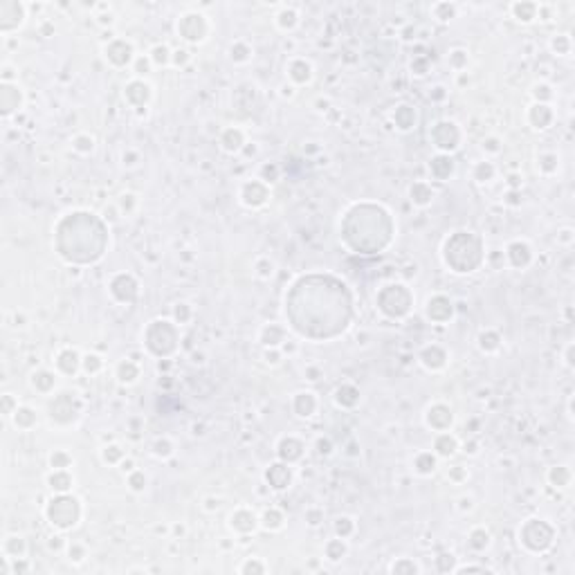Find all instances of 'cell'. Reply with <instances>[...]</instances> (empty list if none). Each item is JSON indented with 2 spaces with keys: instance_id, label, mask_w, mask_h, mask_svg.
I'll return each mask as SVG.
<instances>
[{
  "instance_id": "6da1fadb",
  "label": "cell",
  "mask_w": 575,
  "mask_h": 575,
  "mask_svg": "<svg viewBox=\"0 0 575 575\" xmlns=\"http://www.w3.org/2000/svg\"><path fill=\"white\" fill-rule=\"evenodd\" d=\"M47 517L52 519V523H56L61 528H70L76 523V517H79V501L72 499V497H59L56 501L50 503Z\"/></svg>"
},
{
  "instance_id": "7a4b0ae2",
  "label": "cell",
  "mask_w": 575,
  "mask_h": 575,
  "mask_svg": "<svg viewBox=\"0 0 575 575\" xmlns=\"http://www.w3.org/2000/svg\"><path fill=\"white\" fill-rule=\"evenodd\" d=\"M178 32H180L187 41H202V38H205V32H207V25L200 14H187V16L178 23Z\"/></svg>"
},
{
  "instance_id": "3957f363",
  "label": "cell",
  "mask_w": 575,
  "mask_h": 575,
  "mask_svg": "<svg viewBox=\"0 0 575 575\" xmlns=\"http://www.w3.org/2000/svg\"><path fill=\"white\" fill-rule=\"evenodd\" d=\"M130 54H133V47L124 41H115L106 47V56L115 65H126L130 61Z\"/></svg>"
},
{
  "instance_id": "277c9868",
  "label": "cell",
  "mask_w": 575,
  "mask_h": 575,
  "mask_svg": "<svg viewBox=\"0 0 575 575\" xmlns=\"http://www.w3.org/2000/svg\"><path fill=\"white\" fill-rule=\"evenodd\" d=\"M268 481H270L276 490H281V487H286L288 483H290V469L283 467V465H272L270 472H268Z\"/></svg>"
},
{
  "instance_id": "5b68a950",
  "label": "cell",
  "mask_w": 575,
  "mask_h": 575,
  "mask_svg": "<svg viewBox=\"0 0 575 575\" xmlns=\"http://www.w3.org/2000/svg\"><path fill=\"white\" fill-rule=\"evenodd\" d=\"M508 256H510V261L519 268V265H526L530 261V250H528V245H523V243H512V245L508 247Z\"/></svg>"
},
{
  "instance_id": "8992f818",
  "label": "cell",
  "mask_w": 575,
  "mask_h": 575,
  "mask_svg": "<svg viewBox=\"0 0 575 575\" xmlns=\"http://www.w3.org/2000/svg\"><path fill=\"white\" fill-rule=\"evenodd\" d=\"M76 362H79V355L74 351H63L56 359V366H59L63 373H74L76 371Z\"/></svg>"
},
{
  "instance_id": "52a82bcc",
  "label": "cell",
  "mask_w": 575,
  "mask_h": 575,
  "mask_svg": "<svg viewBox=\"0 0 575 575\" xmlns=\"http://www.w3.org/2000/svg\"><path fill=\"white\" fill-rule=\"evenodd\" d=\"M512 12H515V16L519 18V20L528 23V20H533L535 18V14H537V5H530V2H517V5H512Z\"/></svg>"
},
{
  "instance_id": "ba28073f",
  "label": "cell",
  "mask_w": 575,
  "mask_h": 575,
  "mask_svg": "<svg viewBox=\"0 0 575 575\" xmlns=\"http://www.w3.org/2000/svg\"><path fill=\"white\" fill-rule=\"evenodd\" d=\"M436 449H438L440 456H452L454 449H456V438L449 434H443L436 440Z\"/></svg>"
},
{
  "instance_id": "9c48e42d",
  "label": "cell",
  "mask_w": 575,
  "mask_h": 575,
  "mask_svg": "<svg viewBox=\"0 0 575 575\" xmlns=\"http://www.w3.org/2000/svg\"><path fill=\"white\" fill-rule=\"evenodd\" d=\"M290 76L299 83L308 81V79H310V65L305 63V61H294L292 68H290Z\"/></svg>"
},
{
  "instance_id": "30bf717a",
  "label": "cell",
  "mask_w": 575,
  "mask_h": 575,
  "mask_svg": "<svg viewBox=\"0 0 575 575\" xmlns=\"http://www.w3.org/2000/svg\"><path fill=\"white\" fill-rule=\"evenodd\" d=\"M452 169H454V162L449 158H436L434 162H431V171H434L438 178L449 176V173H452Z\"/></svg>"
},
{
  "instance_id": "8fae6325",
  "label": "cell",
  "mask_w": 575,
  "mask_h": 575,
  "mask_svg": "<svg viewBox=\"0 0 575 575\" xmlns=\"http://www.w3.org/2000/svg\"><path fill=\"white\" fill-rule=\"evenodd\" d=\"M70 483H72L70 476L65 474L63 469H56V472L50 476V485H52L54 490H61V492H63V490H68V487H70Z\"/></svg>"
},
{
  "instance_id": "7c38bea8",
  "label": "cell",
  "mask_w": 575,
  "mask_h": 575,
  "mask_svg": "<svg viewBox=\"0 0 575 575\" xmlns=\"http://www.w3.org/2000/svg\"><path fill=\"white\" fill-rule=\"evenodd\" d=\"M241 142H243V137L238 130H227L223 137V146L227 148V151H236V148L241 146Z\"/></svg>"
},
{
  "instance_id": "4fadbf2b",
  "label": "cell",
  "mask_w": 575,
  "mask_h": 575,
  "mask_svg": "<svg viewBox=\"0 0 575 575\" xmlns=\"http://www.w3.org/2000/svg\"><path fill=\"white\" fill-rule=\"evenodd\" d=\"M434 465H436V461H434V456H429V454L418 456V461H416V467H418V472H420V474H429V472H434Z\"/></svg>"
},
{
  "instance_id": "5bb4252c",
  "label": "cell",
  "mask_w": 575,
  "mask_h": 575,
  "mask_svg": "<svg viewBox=\"0 0 575 575\" xmlns=\"http://www.w3.org/2000/svg\"><path fill=\"white\" fill-rule=\"evenodd\" d=\"M32 423H34V411L27 409V407L16 409V425H20V427H30Z\"/></svg>"
},
{
  "instance_id": "9a60e30c",
  "label": "cell",
  "mask_w": 575,
  "mask_h": 575,
  "mask_svg": "<svg viewBox=\"0 0 575 575\" xmlns=\"http://www.w3.org/2000/svg\"><path fill=\"white\" fill-rule=\"evenodd\" d=\"M250 519H254V515H250V512H238L236 517H232V521H234V526L238 530H252L254 528L252 523H245V521H250Z\"/></svg>"
},
{
  "instance_id": "2e32d148",
  "label": "cell",
  "mask_w": 575,
  "mask_h": 575,
  "mask_svg": "<svg viewBox=\"0 0 575 575\" xmlns=\"http://www.w3.org/2000/svg\"><path fill=\"white\" fill-rule=\"evenodd\" d=\"M137 377V369L133 364H119V380L122 382H133Z\"/></svg>"
},
{
  "instance_id": "e0dca14e",
  "label": "cell",
  "mask_w": 575,
  "mask_h": 575,
  "mask_svg": "<svg viewBox=\"0 0 575 575\" xmlns=\"http://www.w3.org/2000/svg\"><path fill=\"white\" fill-rule=\"evenodd\" d=\"M411 196H413L416 202L425 205V202H429V198H431V191H427L423 184H416V187H411Z\"/></svg>"
},
{
  "instance_id": "ac0fdd59",
  "label": "cell",
  "mask_w": 575,
  "mask_h": 575,
  "mask_svg": "<svg viewBox=\"0 0 575 575\" xmlns=\"http://www.w3.org/2000/svg\"><path fill=\"white\" fill-rule=\"evenodd\" d=\"M279 23H281V27H292V25L297 23V12H292V9H283V12L279 14Z\"/></svg>"
},
{
  "instance_id": "d6986e66",
  "label": "cell",
  "mask_w": 575,
  "mask_h": 575,
  "mask_svg": "<svg viewBox=\"0 0 575 575\" xmlns=\"http://www.w3.org/2000/svg\"><path fill=\"white\" fill-rule=\"evenodd\" d=\"M492 173H494V169H492V164H487V162H483V164H479L476 166V171H474V176H476V180H490L492 178Z\"/></svg>"
},
{
  "instance_id": "ffe728a7",
  "label": "cell",
  "mask_w": 575,
  "mask_h": 575,
  "mask_svg": "<svg viewBox=\"0 0 575 575\" xmlns=\"http://www.w3.org/2000/svg\"><path fill=\"white\" fill-rule=\"evenodd\" d=\"M153 61L155 63H166L169 61V50L164 45H155L153 47Z\"/></svg>"
},
{
  "instance_id": "44dd1931",
  "label": "cell",
  "mask_w": 575,
  "mask_h": 575,
  "mask_svg": "<svg viewBox=\"0 0 575 575\" xmlns=\"http://www.w3.org/2000/svg\"><path fill=\"white\" fill-rule=\"evenodd\" d=\"M472 546H474V548H483V546H487V533L485 530H474V533H472Z\"/></svg>"
},
{
  "instance_id": "7402d4cb",
  "label": "cell",
  "mask_w": 575,
  "mask_h": 575,
  "mask_svg": "<svg viewBox=\"0 0 575 575\" xmlns=\"http://www.w3.org/2000/svg\"><path fill=\"white\" fill-rule=\"evenodd\" d=\"M155 454H158V456H169V454H171V445L166 443V440H164V443H162V440H158V443H155Z\"/></svg>"
},
{
  "instance_id": "603a6c76",
  "label": "cell",
  "mask_w": 575,
  "mask_h": 575,
  "mask_svg": "<svg viewBox=\"0 0 575 575\" xmlns=\"http://www.w3.org/2000/svg\"><path fill=\"white\" fill-rule=\"evenodd\" d=\"M144 483H146V476L144 474H133L130 476V485H133V490H142Z\"/></svg>"
},
{
  "instance_id": "cb8c5ba5",
  "label": "cell",
  "mask_w": 575,
  "mask_h": 575,
  "mask_svg": "<svg viewBox=\"0 0 575 575\" xmlns=\"http://www.w3.org/2000/svg\"><path fill=\"white\" fill-rule=\"evenodd\" d=\"M119 456H122V452H119V447H115V445L106 447V452H104V458H106V461H117Z\"/></svg>"
},
{
  "instance_id": "d4e9b609",
  "label": "cell",
  "mask_w": 575,
  "mask_h": 575,
  "mask_svg": "<svg viewBox=\"0 0 575 575\" xmlns=\"http://www.w3.org/2000/svg\"><path fill=\"white\" fill-rule=\"evenodd\" d=\"M76 148H79V151H90V148H92V140H90V137H79V140H76Z\"/></svg>"
},
{
  "instance_id": "484cf974",
  "label": "cell",
  "mask_w": 575,
  "mask_h": 575,
  "mask_svg": "<svg viewBox=\"0 0 575 575\" xmlns=\"http://www.w3.org/2000/svg\"><path fill=\"white\" fill-rule=\"evenodd\" d=\"M99 366H101L99 358H94V355H88V358H86V369L88 371H97Z\"/></svg>"
},
{
  "instance_id": "4316f807",
  "label": "cell",
  "mask_w": 575,
  "mask_h": 575,
  "mask_svg": "<svg viewBox=\"0 0 575 575\" xmlns=\"http://www.w3.org/2000/svg\"><path fill=\"white\" fill-rule=\"evenodd\" d=\"M187 59H189V56H187V52H184V50H178V52H176V63H178V65L184 63Z\"/></svg>"
},
{
  "instance_id": "83f0119b",
  "label": "cell",
  "mask_w": 575,
  "mask_h": 575,
  "mask_svg": "<svg viewBox=\"0 0 575 575\" xmlns=\"http://www.w3.org/2000/svg\"><path fill=\"white\" fill-rule=\"evenodd\" d=\"M146 70H148V61L140 59V61H137V72H140V74H144Z\"/></svg>"
}]
</instances>
